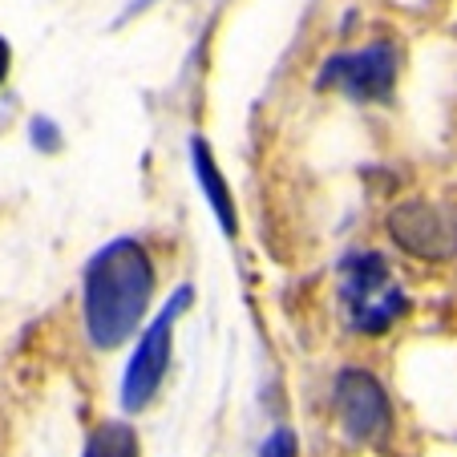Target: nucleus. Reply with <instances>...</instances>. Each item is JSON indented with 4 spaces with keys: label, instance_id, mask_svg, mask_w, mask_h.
Returning a JSON list of instances; mask_svg holds the SVG:
<instances>
[{
    "label": "nucleus",
    "instance_id": "obj_5",
    "mask_svg": "<svg viewBox=\"0 0 457 457\" xmlns=\"http://www.w3.org/2000/svg\"><path fill=\"white\" fill-rule=\"evenodd\" d=\"M332 405H337V417L345 425V433L353 441H364V445H380L393 429V409H388L385 388L377 385V377H369L364 369H345L337 377V388H332Z\"/></svg>",
    "mask_w": 457,
    "mask_h": 457
},
{
    "label": "nucleus",
    "instance_id": "obj_4",
    "mask_svg": "<svg viewBox=\"0 0 457 457\" xmlns=\"http://www.w3.org/2000/svg\"><path fill=\"white\" fill-rule=\"evenodd\" d=\"M388 235L401 251L429 263L457 255V207L433 199H409L388 211Z\"/></svg>",
    "mask_w": 457,
    "mask_h": 457
},
{
    "label": "nucleus",
    "instance_id": "obj_3",
    "mask_svg": "<svg viewBox=\"0 0 457 457\" xmlns=\"http://www.w3.org/2000/svg\"><path fill=\"white\" fill-rule=\"evenodd\" d=\"M190 287H179L170 295V303H162L154 320H150V328L142 332L138 348L129 356L126 364V377H121V409L126 413H138L154 401V393L162 388L166 380V369H170V337H174V320L190 308Z\"/></svg>",
    "mask_w": 457,
    "mask_h": 457
},
{
    "label": "nucleus",
    "instance_id": "obj_8",
    "mask_svg": "<svg viewBox=\"0 0 457 457\" xmlns=\"http://www.w3.org/2000/svg\"><path fill=\"white\" fill-rule=\"evenodd\" d=\"M81 457H142L138 445V433L129 429L126 421H105L89 433L86 441V453Z\"/></svg>",
    "mask_w": 457,
    "mask_h": 457
},
{
    "label": "nucleus",
    "instance_id": "obj_7",
    "mask_svg": "<svg viewBox=\"0 0 457 457\" xmlns=\"http://www.w3.org/2000/svg\"><path fill=\"white\" fill-rule=\"evenodd\" d=\"M190 162H195V179H199V187H203V195H207L211 211H215L219 227H223L227 235H235L239 231V219H235L231 187H227V179L219 174L215 154H211V146L203 138H190Z\"/></svg>",
    "mask_w": 457,
    "mask_h": 457
},
{
    "label": "nucleus",
    "instance_id": "obj_1",
    "mask_svg": "<svg viewBox=\"0 0 457 457\" xmlns=\"http://www.w3.org/2000/svg\"><path fill=\"white\" fill-rule=\"evenodd\" d=\"M154 295V263L138 239H113L86 263V332L97 348L134 337Z\"/></svg>",
    "mask_w": 457,
    "mask_h": 457
},
{
    "label": "nucleus",
    "instance_id": "obj_6",
    "mask_svg": "<svg viewBox=\"0 0 457 457\" xmlns=\"http://www.w3.org/2000/svg\"><path fill=\"white\" fill-rule=\"evenodd\" d=\"M393 81H397V49L388 41H372L369 49H356V53H337L320 70V86L324 89L337 86L348 97H356V102L388 97Z\"/></svg>",
    "mask_w": 457,
    "mask_h": 457
},
{
    "label": "nucleus",
    "instance_id": "obj_10",
    "mask_svg": "<svg viewBox=\"0 0 457 457\" xmlns=\"http://www.w3.org/2000/svg\"><path fill=\"white\" fill-rule=\"evenodd\" d=\"M9 65H12V49H9V41L0 37V81L9 78Z\"/></svg>",
    "mask_w": 457,
    "mask_h": 457
},
{
    "label": "nucleus",
    "instance_id": "obj_9",
    "mask_svg": "<svg viewBox=\"0 0 457 457\" xmlns=\"http://www.w3.org/2000/svg\"><path fill=\"white\" fill-rule=\"evenodd\" d=\"M259 457H295V437L292 429H276L268 441H263V449H259Z\"/></svg>",
    "mask_w": 457,
    "mask_h": 457
},
{
    "label": "nucleus",
    "instance_id": "obj_2",
    "mask_svg": "<svg viewBox=\"0 0 457 457\" xmlns=\"http://www.w3.org/2000/svg\"><path fill=\"white\" fill-rule=\"evenodd\" d=\"M340 303L356 332L380 337L405 312V292L397 287L385 259L377 251H364V255H348L340 268Z\"/></svg>",
    "mask_w": 457,
    "mask_h": 457
},
{
    "label": "nucleus",
    "instance_id": "obj_11",
    "mask_svg": "<svg viewBox=\"0 0 457 457\" xmlns=\"http://www.w3.org/2000/svg\"><path fill=\"white\" fill-rule=\"evenodd\" d=\"M146 4H150V0H134V4H129V9H126V17H134V12H142V9H146Z\"/></svg>",
    "mask_w": 457,
    "mask_h": 457
}]
</instances>
